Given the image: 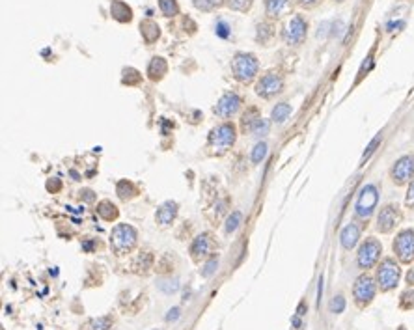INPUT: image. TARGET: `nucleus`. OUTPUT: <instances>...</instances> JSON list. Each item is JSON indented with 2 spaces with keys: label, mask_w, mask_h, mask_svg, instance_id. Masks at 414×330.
Returning a JSON list of instances; mask_svg holds the SVG:
<instances>
[{
  "label": "nucleus",
  "mask_w": 414,
  "mask_h": 330,
  "mask_svg": "<svg viewBox=\"0 0 414 330\" xmlns=\"http://www.w3.org/2000/svg\"><path fill=\"white\" fill-rule=\"evenodd\" d=\"M407 282L414 283V269H413V271H409V274H407Z\"/></svg>",
  "instance_id": "09e8293b"
},
{
  "label": "nucleus",
  "mask_w": 414,
  "mask_h": 330,
  "mask_svg": "<svg viewBox=\"0 0 414 330\" xmlns=\"http://www.w3.org/2000/svg\"><path fill=\"white\" fill-rule=\"evenodd\" d=\"M274 36V28L273 25H269V23H261V25H258V34H256V39L261 43V45H265L269 39Z\"/></svg>",
  "instance_id": "cd10ccee"
},
{
  "label": "nucleus",
  "mask_w": 414,
  "mask_h": 330,
  "mask_svg": "<svg viewBox=\"0 0 414 330\" xmlns=\"http://www.w3.org/2000/svg\"><path fill=\"white\" fill-rule=\"evenodd\" d=\"M176 217H178V203L176 202H164L157 209V215H155L160 226H170L176 220Z\"/></svg>",
  "instance_id": "2eb2a0df"
},
{
  "label": "nucleus",
  "mask_w": 414,
  "mask_h": 330,
  "mask_svg": "<svg viewBox=\"0 0 414 330\" xmlns=\"http://www.w3.org/2000/svg\"><path fill=\"white\" fill-rule=\"evenodd\" d=\"M136 239H138V233L134 228L129 224H118L110 233V246H112L114 254H129L136 245Z\"/></svg>",
  "instance_id": "7ed1b4c3"
},
{
  "label": "nucleus",
  "mask_w": 414,
  "mask_h": 330,
  "mask_svg": "<svg viewBox=\"0 0 414 330\" xmlns=\"http://www.w3.org/2000/svg\"><path fill=\"white\" fill-rule=\"evenodd\" d=\"M399 278H401V269H399V265L395 263L394 259L386 257L385 261L379 265V269H377V282H379V287H381L383 291H390V289H394L395 285H397Z\"/></svg>",
  "instance_id": "423d86ee"
},
{
  "label": "nucleus",
  "mask_w": 414,
  "mask_h": 330,
  "mask_svg": "<svg viewBox=\"0 0 414 330\" xmlns=\"http://www.w3.org/2000/svg\"><path fill=\"white\" fill-rule=\"evenodd\" d=\"M241 104H243L241 95L235 94V92H226L218 99V103L215 104V114L220 116L222 120H228V118H232V116H235L239 112Z\"/></svg>",
  "instance_id": "9b49d317"
},
{
  "label": "nucleus",
  "mask_w": 414,
  "mask_h": 330,
  "mask_svg": "<svg viewBox=\"0 0 414 330\" xmlns=\"http://www.w3.org/2000/svg\"><path fill=\"white\" fill-rule=\"evenodd\" d=\"M394 252L397 254V257H399L403 263L413 261V257H414V231L413 229H403V231L397 233V237H395V241H394Z\"/></svg>",
  "instance_id": "1a4fd4ad"
},
{
  "label": "nucleus",
  "mask_w": 414,
  "mask_h": 330,
  "mask_svg": "<svg viewBox=\"0 0 414 330\" xmlns=\"http://www.w3.org/2000/svg\"><path fill=\"white\" fill-rule=\"evenodd\" d=\"M336 2H341V0H336Z\"/></svg>",
  "instance_id": "3c124183"
},
{
  "label": "nucleus",
  "mask_w": 414,
  "mask_h": 330,
  "mask_svg": "<svg viewBox=\"0 0 414 330\" xmlns=\"http://www.w3.org/2000/svg\"><path fill=\"white\" fill-rule=\"evenodd\" d=\"M215 32H217L220 38H230V26H228L224 21H218L217 23V26H215Z\"/></svg>",
  "instance_id": "4c0bfd02"
},
{
  "label": "nucleus",
  "mask_w": 414,
  "mask_h": 330,
  "mask_svg": "<svg viewBox=\"0 0 414 330\" xmlns=\"http://www.w3.org/2000/svg\"><path fill=\"white\" fill-rule=\"evenodd\" d=\"M166 71H168V64H166L164 58H151L150 66H148V75H150L151 80H160L162 76L166 75Z\"/></svg>",
  "instance_id": "aec40b11"
},
{
  "label": "nucleus",
  "mask_w": 414,
  "mask_h": 330,
  "mask_svg": "<svg viewBox=\"0 0 414 330\" xmlns=\"http://www.w3.org/2000/svg\"><path fill=\"white\" fill-rule=\"evenodd\" d=\"M211 246H213V243H211L209 233H202V235H198L196 239L192 241V245H190V254H192L194 259L206 257V255L211 252Z\"/></svg>",
  "instance_id": "dca6fc26"
},
{
  "label": "nucleus",
  "mask_w": 414,
  "mask_h": 330,
  "mask_svg": "<svg viewBox=\"0 0 414 330\" xmlns=\"http://www.w3.org/2000/svg\"><path fill=\"white\" fill-rule=\"evenodd\" d=\"M258 71H259V62L252 52H237L232 60V73L235 76V80L243 84L252 82Z\"/></svg>",
  "instance_id": "f257e3e1"
},
{
  "label": "nucleus",
  "mask_w": 414,
  "mask_h": 330,
  "mask_svg": "<svg viewBox=\"0 0 414 330\" xmlns=\"http://www.w3.org/2000/svg\"><path fill=\"white\" fill-rule=\"evenodd\" d=\"M358 239H360V228L355 222L347 224V226L341 229V233H339V243H341V246L345 250H353L357 246Z\"/></svg>",
  "instance_id": "4468645a"
},
{
  "label": "nucleus",
  "mask_w": 414,
  "mask_h": 330,
  "mask_svg": "<svg viewBox=\"0 0 414 330\" xmlns=\"http://www.w3.org/2000/svg\"><path fill=\"white\" fill-rule=\"evenodd\" d=\"M407 207H414V181L411 183V187L407 190V200H405Z\"/></svg>",
  "instance_id": "ea45409f"
},
{
  "label": "nucleus",
  "mask_w": 414,
  "mask_h": 330,
  "mask_svg": "<svg viewBox=\"0 0 414 330\" xmlns=\"http://www.w3.org/2000/svg\"><path fill=\"white\" fill-rule=\"evenodd\" d=\"M381 252H383V246H381V243L377 239H373V237L366 239L362 243V246L358 248V255H357L358 267L360 269H371L379 261Z\"/></svg>",
  "instance_id": "0eeeda50"
},
{
  "label": "nucleus",
  "mask_w": 414,
  "mask_h": 330,
  "mask_svg": "<svg viewBox=\"0 0 414 330\" xmlns=\"http://www.w3.org/2000/svg\"><path fill=\"white\" fill-rule=\"evenodd\" d=\"M291 323H293V327H297V329H301V325H302V323H301V315H295V317H293Z\"/></svg>",
  "instance_id": "49530a36"
},
{
  "label": "nucleus",
  "mask_w": 414,
  "mask_h": 330,
  "mask_svg": "<svg viewBox=\"0 0 414 330\" xmlns=\"http://www.w3.org/2000/svg\"><path fill=\"white\" fill-rule=\"evenodd\" d=\"M399 330H407V329H403V327H401V329H399Z\"/></svg>",
  "instance_id": "8fccbe9b"
},
{
  "label": "nucleus",
  "mask_w": 414,
  "mask_h": 330,
  "mask_svg": "<svg viewBox=\"0 0 414 330\" xmlns=\"http://www.w3.org/2000/svg\"><path fill=\"white\" fill-rule=\"evenodd\" d=\"M379 202V190L375 185H366L358 192L357 203H355V213L358 218H369L373 215Z\"/></svg>",
  "instance_id": "39448f33"
},
{
  "label": "nucleus",
  "mask_w": 414,
  "mask_h": 330,
  "mask_svg": "<svg viewBox=\"0 0 414 330\" xmlns=\"http://www.w3.org/2000/svg\"><path fill=\"white\" fill-rule=\"evenodd\" d=\"M304 310H306V304L301 302V304H299V310H297V315H304Z\"/></svg>",
  "instance_id": "de8ad7c7"
},
{
  "label": "nucleus",
  "mask_w": 414,
  "mask_h": 330,
  "mask_svg": "<svg viewBox=\"0 0 414 330\" xmlns=\"http://www.w3.org/2000/svg\"><path fill=\"white\" fill-rule=\"evenodd\" d=\"M241 220H243L241 211H233L226 220V233H233L237 228L241 226Z\"/></svg>",
  "instance_id": "7c9ffc66"
},
{
  "label": "nucleus",
  "mask_w": 414,
  "mask_h": 330,
  "mask_svg": "<svg viewBox=\"0 0 414 330\" xmlns=\"http://www.w3.org/2000/svg\"><path fill=\"white\" fill-rule=\"evenodd\" d=\"M159 10L164 17H176L179 13L178 0H159Z\"/></svg>",
  "instance_id": "a878e982"
},
{
  "label": "nucleus",
  "mask_w": 414,
  "mask_h": 330,
  "mask_svg": "<svg viewBox=\"0 0 414 330\" xmlns=\"http://www.w3.org/2000/svg\"><path fill=\"white\" fill-rule=\"evenodd\" d=\"M114 325V317L112 315H103V317H94V319H88L82 325V330H110Z\"/></svg>",
  "instance_id": "412c9836"
},
{
  "label": "nucleus",
  "mask_w": 414,
  "mask_h": 330,
  "mask_svg": "<svg viewBox=\"0 0 414 330\" xmlns=\"http://www.w3.org/2000/svg\"><path fill=\"white\" fill-rule=\"evenodd\" d=\"M60 187H62V183L58 179H52L47 183V190H51V192H56V190H60Z\"/></svg>",
  "instance_id": "37998d69"
},
{
  "label": "nucleus",
  "mask_w": 414,
  "mask_h": 330,
  "mask_svg": "<svg viewBox=\"0 0 414 330\" xmlns=\"http://www.w3.org/2000/svg\"><path fill=\"white\" fill-rule=\"evenodd\" d=\"M97 215L103 218V220H106V222H112V220L118 218L120 211H118V207L114 205L112 202L103 200V202H99V205H97Z\"/></svg>",
  "instance_id": "4be33fe9"
},
{
  "label": "nucleus",
  "mask_w": 414,
  "mask_h": 330,
  "mask_svg": "<svg viewBox=\"0 0 414 330\" xmlns=\"http://www.w3.org/2000/svg\"><path fill=\"white\" fill-rule=\"evenodd\" d=\"M151 263H153V257H151V254H148V252H144V254L138 255V259H136V263H134V267L136 265H140L138 267V271H148V269H151Z\"/></svg>",
  "instance_id": "f704fd0d"
},
{
  "label": "nucleus",
  "mask_w": 414,
  "mask_h": 330,
  "mask_svg": "<svg viewBox=\"0 0 414 330\" xmlns=\"http://www.w3.org/2000/svg\"><path fill=\"white\" fill-rule=\"evenodd\" d=\"M411 178H414V155H403L401 159L395 160L392 168V179L397 185H403Z\"/></svg>",
  "instance_id": "f8f14e48"
},
{
  "label": "nucleus",
  "mask_w": 414,
  "mask_h": 330,
  "mask_svg": "<svg viewBox=\"0 0 414 330\" xmlns=\"http://www.w3.org/2000/svg\"><path fill=\"white\" fill-rule=\"evenodd\" d=\"M371 66H373V58L367 56V58H366V62H364V66H362V71H360V75H364V73H366V71H367V69H369Z\"/></svg>",
  "instance_id": "a18cd8bd"
},
{
  "label": "nucleus",
  "mask_w": 414,
  "mask_h": 330,
  "mask_svg": "<svg viewBox=\"0 0 414 330\" xmlns=\"http://www.w3.org/2000/svg\"><path fill=\"white\" fill-rule=\"evenodd\" d=\"M375 291H377L375 282H373V278L367 276V274L358 276L355 285H353V297H355L357 304H360V306L371 302V299L375 297Z\"/></svg>",
  "instance_id": "9d476101"
},
{
  "label": "nucleus",
  "mask_w": 414,
  "mask_h": 330,
  "mask_svg": "<svg viewBox=\"0 0 414 330\" xmlns=\"http://www.w3.org/2000/svg\"><path fill=\"white\" fill-rule=\"evenodd\" d=\"M261 116H259V110L258 108H248L245 114H243V118H241V129H243V132H250V129H252V125H254L258 120H259Z\"/></svg>",
  "instance_id": "b1692460"
},
{
  "label": "nucleus",
  "mask_w": 414,
  "mask_h": 330,
  "mask_svg": "<svg viewBox=\"0 0 414 330\" xmlns=\"http://www.w3.org/2000/svg\"><path fill=\"white\" fill-rule=\"evenodd\" d=\"M297 2L301 4L302 8H315L321 0H297Z\"/></svg>",
  "instance_id": "79ce46f5"
},
{
  "label": "nucleus",
  "mask_w": 414,
  "mask_h": 330,
  "mask_svg": "<svg viewBox=\"0 0 414 330\" xmlns=\"http://www.w3.org/2000/svg\"><path fill=\"white\" fill-rule=\"evenodd\" d=\"M265 155H267V144H265V142H259V144H256L254 146L250 157H252V162H254V164H259V162L265 159Z\"/></svg>",
  "instance_id": "473e14b6"
},
{
  "label": "nucleus",
  "mask_w": 414,
  "mask_h": 330,
  "mask_svg": "<svg viewBox=\"0 0 414 330\" xmlns=\"http://www.w3.org/2000/svg\"><path fill=\"white\" fill-rule=\"evenodd\" d=\"M308 34V23L302 15H295L285 23V26L282 30V39L285 41V45L297 47L306 39Z\"/></svg>",
  "instance_id": "20e7f679"
},
{
  "label": "nucleus",
  "mask_w": 414,
  "mask_h": 330,
  "mask_svg": "<svg viewBox=\"0 0 414 330\" xmlns=\"http://www.w3.org/2000/svg\"><path fill=\"white\" fill-rule=\"evenodd\" d=\"M291 0H265V15L269 19H280L289 10Z\"/></svg>",
  "instance_id": "f3484780"
},
{
  "label": "nucleus",
  "mask_w": 414,
  "mask_h": 330,
  "mask_svg": "<svg viewBox=\"0 0 414 330\" xmlns=\"http://www.w3.org/2000/svg\"><path fill=\"white\" fill-rule=\"evenodd\" d=\"M252 4H254V0H226V6L230 10L241 11V13H245V11L250 10Z\"/></svg>",
  "instance_id": "c756f323"
},
{
  "label": "nucleus",
  "mask_w": 414,
  "mask_h": 330,
  "mask_svg": "<svg viewBox=\"0 0 414 330\" xmlns=\"http://www.w3.org/2000/svg\"><path fill=\"white\" fill-rule=\"evenodd\" d=\"M110 15L118 23H129L132 19V10L131 6H127L123 0H112V4H110Z\"/></svg>",
  "instance_id": "a211bd4d"
},
{
  "label": "nucleus",
  "mask_w": 414,
  "mask_h": 330,
  "mask_svg": "<svg viewBox=\"0 0 414 330\" xmlns=\"http://www.w3.org/2000/svg\"><path fill=\"white\" fill-rule=\"evenodd\" d=\"M235 138H237L235 125L230 122H224L211 131V134H209V148L215 151L217 155H222V153H226L235 144Z\"/></svg>",
  "instance_id": "f03ea898"
},
{
  "label": "nucleus",
  "mask_w": 414,
  "mask_h": 330,
  "mask_svg": "<svg viewBox=\"0 0 414 330\" xmlns=\"http://www.w3.org/2000/svg\"><path fill=\"white\" fill-rule=\"evenodd\" d=\"M289 114H291V104L287 103H278L276 106L273 108V114H271V120H273L274 123H284L287 118H289Z\"/></svg>",
  "instance_id": "5701e85b"
},
{
  "label": "nucleus",
  "mask_w": 414,
  "mask_h": 330,
  "mask_svg": "<svg viewBox=\"0 0 414 330\" xmlns=\"http://www.w3.org/2000/svg\"><path fill=\"white\" fill-rule=\"evenodd\" d=\"M282 90H284V78L278 73H267L256 84V94L259 95L261 99H273L274 95L282 94Z\"/></svg>",
  "instance_id": "6e6552de"
},
{
  "label": "nucleus",
  "mask_w": 414,
  "mask_h": 330,
  "mask_svg": "<svg viewBox=\"0 0 414 330\" xmlns=\"http://www.w3.org/2000/svg\"><path fill=\"white\" fill-rule=\"evenodd\" d=\"M80 198H84L86 202H94L95 200V196H94V192H92V190H80Z\"/></svg>",
  "instance_id": "c03bdc74"
},
{
  "label": "nucleus",
  "mask_w": 414,
  "mask_h": 330,
  "mask_svg": "<svg viewBox=\"0 0 414 330\" xmlns=\"http://www.w3.org/2000/svg\"><path fill=\"white\" fill-rule=\"evenodd\" d=\"M116 192H118V196H120L122 200H129L136 194V187L132 185L131 181L122 179L120 183H118V187H116Z\"/></svg>",
  "instance_id": "393cba45"
},
{
  "label": "nucleus",
  "mask_w": 414,
  "mask_h": 330,
  "mask_svg": "<svg viewBox=\"0 0 414 330\" xmlns=\"http://www.w3.org/2000/svg\"><path fill=\"white\" fill-rule=\"evenodd\" d=\"M401 299H403V301H401V306H403V308H411V306L414 304V293L413 291L405 293Z\"/></svg>",
  "instance_id": "58836bf2"
},
{
  "label": "nucleus",
  "mask_w": 414,
  "mask_h": 330,
  "mask_svg": "<svg viewBox=\"0 0 414 330\" xmlns=\"http://www.w3.org/2000/svg\"><path fill=\"white\" fill-rule=\"evenodd\" d=\"M330 310H332V313H341V311L345 310V299L341 295L334 297V301L330 302Z\"/></svg>",
  "instance_id": "e433bc0d"
},
{
  "label": "nucleus",
  "mask_w": 414,
  "mask_h": 330,
  "mask_svg": "<svg viewBox=\"0 0 414 330\" xmlns=\"http://www.w3.org/2000/svg\"><path fill=\"white\" fill-rule=\"evenodd\" d=\"M269 127H271V123L267 122V120H263V118H259V120L252 125L250 134H254V136H265V134L269 132Z\"/></svg>",
  "instance_id": "2f4dec72"
},
{
  "label": "nucleus",
  "mask_w": 414,
  "mask_h": 330,
  "mask_svg": "<svg viewBox=\"0 0 414 330\" xmlns=\"http://www.w3.org/2000/svg\"><path fill=\"white\" fill-rule=\"evenodd\" d=\"M179 315H181V310H179V308H172V310L168 311V315H166V321H178Z\"/></svg>",
  "instance_id": "a19ab883"
},
{
  "label": "nucleus",
  "mask_w": 414,
  "mask_h": 330,
  "mask_svg": "<svg viewBox=\"0 0 414 330\" xmlns=\"http://www.w3.org/2000/svg\"><path fill=\"white\" fill-rule=\"evenodd\" d=\"M140 34L146 43H155L160 38V28L155 21L146 19L140 23Z\"/></svg>",
  "instance_id": "6ab92c4d"
},
{
  "label": "nucleus",
  "mask_w": 414,
  "mask_h": 330,
  "mask_svg": "<svg viewBox=\"0 0 414 330\" xmlns=\"http://www.w3.org/2000/svg\"><path fill=\"white\" fill-rule=\"evenodd\" d=\"M217 269H218V257L213 255V257H211V259L204 265V269H202V276H204V278H209V276H213V274H215Z\"/></svg>",
  "instance_id": "72a5a7b5"
},
{
  "label": "nucleus",
  "mask_w": 414,
  "mask_h": 330,
  "mask_svg": "<svg viewBox=\"0 0 414 330\" xmlns=\"http://www.w3.org/2000/svg\"><path fill=\"white\" fill-rule=\"evenodd\" d=\"M399 220V211L395 205H386V207L381 209L379 217H377V229L381 233H388L392 231Z\"/></svg>",
  "instance_id": "ddd939ff"
},
{
  "label": "nucleus",
  "mask_w": 414,
  "mask_h": 330,
  "mask_svg": "<svg viewBox=\"0 0 414 330\" xmlns=\"http://www.w3.org/2000/svg\"><path fill=\"white\" fill-rule=\"evenodd\" d=\"M142 80V75L136 71V69H132V67H127V69H123V78H122V82L123 84H127V86H134V84H138Z\"/></svg>",
  "instance_id": "c85d7f7f"
},
{
  "label": "nucleus",
  "mask_w": 414,
  "mask_h": 330,
  "mask_svg": "<svg viewBox=\"0 0 414 330\" xmlns=\"http://www.w3.org/2000/svg\"><path fill=\"white\" fill-rule=\"evenodd\" d=\"M192 4L200 11H213L220 8V6H224L226 0H192Z\"/></svg>",
  "instance_id": "bb28decb"
},
{
  "label": "nucleus",
  "mask_w": 414,
  "mask_h": 330,
  "mask_svg": "<svg viewBox=\"0 0 414 330\" xmlns=\"http://www.w3.org/2000/svg\"><path fill=\"white\" fill-rule=\"evenodd\" d=\"M381 140H383V134H377L375 138L369 142V146H367L366 151H364V155H362V164H364V162H366V160L369 159V157H371V153H373V151L377 150V146L381 144Z\"/></svg>",
  "instance_id": "c9c22d12"
}]
</instances>
